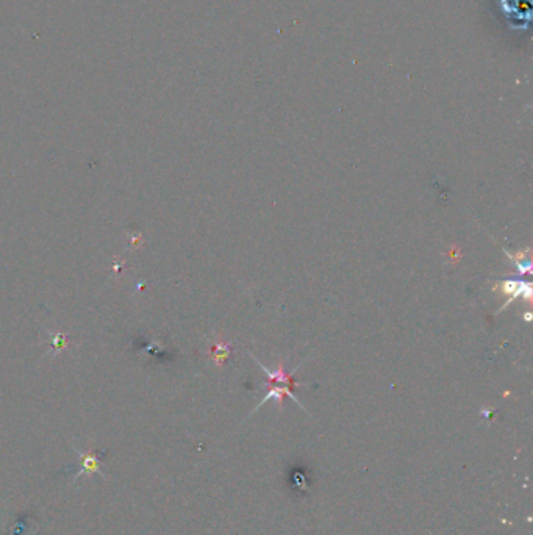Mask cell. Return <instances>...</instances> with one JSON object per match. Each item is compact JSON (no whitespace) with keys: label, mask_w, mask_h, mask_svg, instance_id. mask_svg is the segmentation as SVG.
<instances>
[{"label":"cell","mask_w":533,"mask_h":535,"mask_svg":"<svg viewBox=\"0 0 533 535\" xmlns=\"http://www.w3.org/2000/svg\"><path fill=\"white\" fill-rule=\"evenodd\" d=\"M501 291L504 296H507V300L504 302L502 307L498 310V313H501L504 309H507L508 305L518 299V297H524L525 300H530L531 296H533V291H531V287L528 282H524V280H504L501 285H499Z\"/></svg>","instance_id":"obj_1"},{"label":"cell","mask_w":533,"mask_h":535,"mask_svg":"<svg viewBox=\"0 0 533 535\" xmlns=\"http://www.w3.org/2000/svg\"><path fill=\"white\" fill-rule=\"evenodd\" d=\"M507 255H508V258H511L514 261L516 271L519 274H531V261H530V258H524L522 254L513 255V254L507 252Z\"/></svg>","instance_id":"obj_2"},{"label":"cell","mask_w":533,"mask_h":535,"mask_svg":"<svg viewBox=\"0 0 533 535\" xmlns=\"http://www.w3.org/2000/svg\"><path fill=\"white\" fill-rule=\"evenodd\" d=\"M531 319V315L530 313H525V321H530Z\"/></svg>","instance_id":"obj_3"}]
</instances>
